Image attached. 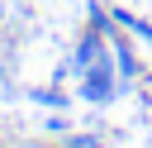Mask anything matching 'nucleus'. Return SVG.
Returning a JSON list of instances; mask_svg holds the SVG:
<instances>
[{
    "label": "nucleus",
    "mask_w": 152,
    "mask_h": 148,
    "mask_svg": "<svg viewBox=\"0 0 152 148\" xmlns=\"http://www.w3.org/2000/svg\"><path fill=\"white\" fill-rule=\"evenodd\" d=\"M100 57H104V38H100V29H90V33L81 38V48H76V67L86 72V67L100 62Z\"/></svg>",
    "instance_id": "obj_2"
},
{
    "label": "nucleus",
    "mask_w": 152,
    "mask_h": 148,
    "mask_svg": "<svg viewBox=\"0 0 152 148\" xmlns=\"http://www.w3.org/2000/svg\"><path fill=\"white\" fill-rule=\"evenodd\" d=\"M114 19H119V24H124V29H128V33H138V38H142V43H152V24H147V19H133V14H128V10H114Z\"/></svg>",
    "instance_id": "obj_4"
},
{
    "label": "nucleus",
    "mask_w": 152,
    "mask_h": 148,
    "mask_svg": "<svg viewBox=\"0 0 152 148\" xmlns=\"http://www.w3.org/2000/svg\"><path fill=\"white\" fill-rule=\"evenodd\" d=\"M114 43V53H119V76H138L142 67H138V57H133V48L124 43V38H109Z\"/></svg>",
    "instance_id": "obj_3"
},
{
    "label": "nucleus",
    "mask_w": 152,
    "mask_h": 148,
    "mask_svg": "<svg viewBox=\"0 0 152 148\" xmlns=\"http://www.w3.org/2000/svg\"><path fill=\"white\" fill-rule=\"evenodd\" d=\"M114 91H119V86H114V72H109V53H104L100 62H90V67H86L81 95H86L90 105H109V100H114Z\"/></svg>",
    "instance_id": "obj_1"
},
{
    "label": "nucleus",
    "mask_w": 152,
    "mask_h": 148,
    "mask_svg": "<svg viewBox=\"0 0 152 148\" xmlns=\"http://www.w3.org/2000/svg\"><path fill=\"white\" fill-rule=\"evenodd\" d=\"M71 148H104L95 134H71Z\"/></svg>",
    "instance_id": "obj_6"
},
{
    "label": "nucleus",
    "mask_w": 152,
    "mask_h": 148,
    "mask_svg": "<svg viewBox=\"0 0 152 148\" xmlns=\"http://www.w3.org/2000/svg\"><path fill=\"white\" fill-rule=\"evenodd\" d=\"M33 100H38V105H57V110L66 105V100H62V91H33Z\"/></svg>",
    "instance_id": "obj_5"
}]
</instances>
